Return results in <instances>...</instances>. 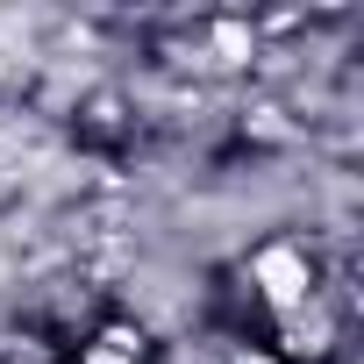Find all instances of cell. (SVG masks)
Returning <instances> with one entry per match:
<instances>
[{
  "instance_id": "6da1fadb",
  "label": "cell",
  "mask_w": 364,
  "mask_h": 364,
  "mask_svg": "<svg viewBox=\"0 0 364 364\" xmlns=\"http://www.w3.org/2000/svg\"><path fill=\"white\" fill-rule=\"evenodd\" d=\"M72 364H157V343L136 314H107L79 336V357Z\"/></svg>"
}]
</instances>
